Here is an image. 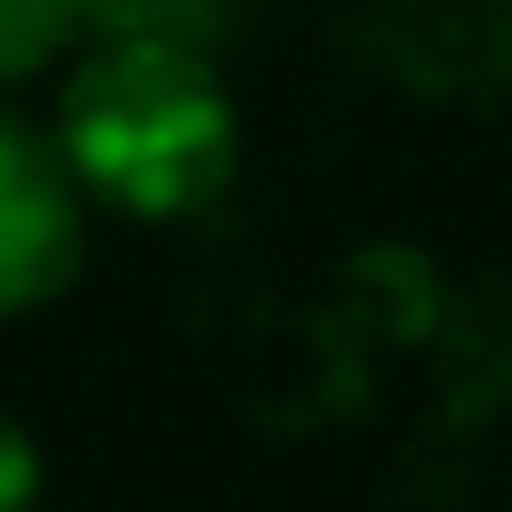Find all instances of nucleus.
<instances>
[{
  "mask_svg": "<svg viewBox=\"0 0 512 512\" xmlns=\"http://www.w3.org/2000/svg\"><path fill=\"white\" fill-rule=\"evenodd\" d=\"M88 256V192L48 128L0 104V312H32L72 288Z\"/></svg>",
  "mask_w": 512,
  "mask_h": 512,
  "instance_id": "f03ea898",
  "label": "nucleus"
},
{
  "mask_svg": "<svg viewBox=\"0 0 512 512\" xmlns=\"http://www.w3.org/2000/svg\"><path fill=\"white\" fill-rule=\"evenodd\" d=\"M48 136L72 184L136 224L200 216L240 168V112L216 64L168 32L96 40L72 64Z\"/></svg>",
  "mask_w": 512,
  "mask_h": 512,
  "instance_id": "f257e3e1",
  "label": "nucleus"
},
{
  "mask_svg": "<svg viewBox=\"0 0 512 512\" xmlns=\"http://www.w3.org/2000/svg\"><path fill=\"white\" fill-rule=\"evenodd\" d=\"M96 0H0V88L32 80L40 64H56Z\"/></svg>",
  "mask_w": 512,
  "mask_h": 512,
  "instance_id": "7ed1b4c3",
  "label": "nucleus"
},
{
  "mask_svg": "<svg viewBox=\"0 0 512 512\" xmlns=\"http://www.w3.org/2000/svg\"><path fill=\"white\" fill-rule=\"evenodd\" d=\"M40 504V456H32V440L0 416V512H32Z\"/></svg>",
  "mask_w": 512,
  "mask_h": 512,
  "instance_id": "20e7f679",
  "label": "nucleus"
}]
</instances>
